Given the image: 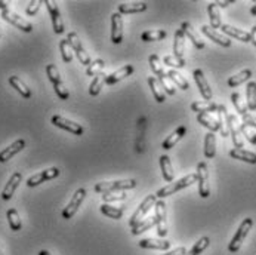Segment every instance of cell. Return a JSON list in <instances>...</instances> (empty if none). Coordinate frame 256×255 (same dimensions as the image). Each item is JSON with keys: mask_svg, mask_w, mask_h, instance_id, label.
<instances>
[{"mask_svg": "<svg viewBox=\"0 0 256 255\" xmlns=\"http://www.w3.org/2000/svg\"><path fill=\"white\" fill-rule=\"evenodd\" d=\"M231 101H232V104H234V107H235V110L238 112L240 116L247 114V110H249L247 109V103L243 101V98H241V95L238 92H232L231 94Z\"/></svg>", "mask_w": 256, "mask_h": 255, "instance_id": "obj_44", "label": "cell"}, {"mask_svg": "<svg viewBox=\"0 0 256 255\" xmlns=\"http://www.w3.org/2000/svg\"><path fill=\"white\" fill-rule=\"evenodd\" d=\"M157 198H155V195H150V196H147L142 202H141V205L138 206V209L133 212V215H132V218L129 220V226L130 227H135L138 223H141L142 220H144V217L151 211V208L155 205V200Z\"/></svg>", "mask_w": 256, "mask_h": 255, "instance_id": "obj_7", "label": "cell"}, {"mask_svg": "<svg viewBox=\"0 0 256 255\" xmlns=\"http://www.w3.org/2000/svg\"><path fill=\"white\" fill-rule=\"evenodd\" d=\"M250 79H252V70H249V68L241 70L240 73H237V74H234L228 79V86L230 88H237V86H240L241 83L249 82Z\"/></svg>", "mask_w": 256, "mask_h": 255, "instance_id": "obj_34", "label": "cell"}, {"mask_svg": "<svg viewBox=\"0 0 256 255\" xmlns=\"http://www.w3.org/2000/svg\"><path fill=\"white\" fill-rule=\"evenodd\" d=\"M184 54H185V34L179 28L175 31L174 37V55L179 59H184Z\"/></svg>", "mask_w": 256, "mask_h": 255, "instance_id": "obj_28", "label": "cell"}, {"mask_svg": "<svg viewBox=\"0 0 256 255\" xmlns=\"http://www.w3.org/2000/svg\"><path fill=\"white\" fill-rule=\"evenodd\" d=\"M43 3H45V2H42V0H33V2H30L28 6H27V15H31V17L36 15Z\"/></svg>", "mask_w": 256, "mask_h": 255, "instance_id": "obj_53", "label": "cell"}, {"mask_svg": "<svg viewBox=\"0 0 256 255\" xmlns=\"http://www.w3.org/2000/svg\"><path fill=\"white\" fill-rule=\"evenodd\" d=\"M166 37H167V33L164 30H147L141 34L142 42H157V40H163Z\"/></svg>", "mask_w": 256, "mask_h": 255, "instance_id": "obj_41", "label": "cell"}, {"mask_svg": "<svg viewBox=\"0 0 256 255\" xmlns=\"http://www.w3.org/2000/svg\"><path fill=\"white\" fill-rule=\"evenodd\" d=\"M26 147V140H17L15 142H12L9 147H6L5 150L0 151V163H5L8 160H11L15 154H18L20 151H23Z\"/></svg>", "mask_w": 256, "mask_h": 255, "instance_id": "obj_18", "label": "cell"}, {"mask_svg": "<svg viewBox=\"0 0 256 255\" xmlns=\"http://www.w3.org/2000/svg\"><path fill=\"white\" fill-rule=\"evenodd\" d=\"M241 119H243V122L241 123H244V125H247L249 128H255L256 129V117L253 116V114H244V116H241Z\"/></svg>", "mask_w": 256, "mask_h": 255, "instance_id": "obj_54", "label": "cell"}, {"mask_svg": "<svg viewBox=\"0 0 256 255\" xmlns=\"http://www.w3.org/2000/svg\"><path fill=\"white\" fill-rule=\"evenodd\" d=\"M105 80H107V76H105L104 73H100L98 76H95V77H94V80H92V82H91V85H89V94H91L92 97L100 95V92H101L102 86L105 85Z\"/></svg>", "mask_w": 256, "mask_h": 255, "instance_id": "obj_37", "label": "cell"}, {"mask_svg": "<svg viewBox=\"0 0 256 255\" xmlns=\"http://www.w3.org/2000/svg\"><path fill=\"white\" fill-rule=\"evenodd\" d=\"M6 218H8V223H9V227L12 231H20L23 228V223H21V218H20V214L17 209H14V208L8 209Z\"/></svg>", "mask_w": 256, "mask_h": 255, "instance_id": "obj_39", "label": "cell"}, {"mask_svg": "<svg viewBox=\"0 0 256 255\" xmlns=\"http://www.w3.org/2000/svg\"><path fill=\"white\" fill-rule=\"evenodd\" d=\"M111 42L114 45H120L123 42V18L119 12L111 15Z\"/></svg>", "mask_w": 256, "mask_h": 255, "instance_id": "obj_15", "label": "cell"}, {"mask_svg": "<svg viewBox=\"0 0 256 255\" xmlns=\"http://www.w3.org/2000/svg\"><path fill=\"white\" fill-rule=\"evenodd\" d=\"M133 65H130V64H128V65H123L122 68H119L117 71H114V73H111V74H108L107 76V80H105V85H108V86H111V85H116V83H119V82H122V80H125L126 77H129L132 73H133Z\"/></svg>", "mask_w": 256, "mask_h": 255, "instance_id": "obj_20", "label": "cell"}, {"mask_svg": "<svg viewBox=\"0 0 256 255\" xmlns=\"http://www.w3.org/2000/svg\"><path fill=\"white\" fill-rule=\"evenodd\" d=\"M197 184L199 193L203 199L210 196V184H209V166L206 162H200L197 165Z\"/></svg>", "mask_w": 256, "mask_h": 255, "instance_id": "obj_6", "label": "cell"}, {"mask_svg": "<svg viewBox=\"0 0 256 255\" xmlns=\"http://www.w3.org/2000/svg\"><path fill=\"white\" fill-rule=\"evenodd\" d=\"M160 169H161V175H163L164 181L174 183L175 171H174V166H172V162H170L169 156H166V154L160 156Z\"/></svg>", "mask_w": 256, "mask_h": 255, "instance_id": "obj_22", "label": "cell"}, {"mask_svg": "<svg viewBox=\"0 0 256 255\" xmlns=\"http://www.w3.org/2000/svg\"><path fill=\"white\" fill-rule=\"evenodd\" d=\"M230 156L232 159H237V160H241V162H246L250 165H256V153H253V151H249L244 148H232L230 151Z\"/></svg>", "mask_w": 256, "mask_h": 255, "instance_id": "obj_29", "label": "cell"}, {"mask_svg": "<svg viewBox=\"0 0 256 255\" xmlns=\"http://www.w3.org/2000/svg\"><path fill=\"white\" fill-rule=\"evenodd\" d=\"M46 74H48L51 83L53 85V89H55V94L58 95V98L59 100H68L70 92L65 86V83L62 82L61 74H59L58 68L55 67V64H48L46 65Z\"/></svg>", "mask_w": 256, "mask_h": 255, "instance_id": "obj_3", "label": "cell"}, {"mask_svg": "<svg viewBox=\"0 0 256 255\" xmlns=\"http://www.w3.org/2000/svg\"><path fill=\"white\" fill-rule=\"evenodd\" d=\"M187 134V128L185 126H178L172 134H170L163 142H161V148L163 150H170L178 141H181L184 138V135Z\"/></svg>", "mask_w": 256, "mask_h": 255, "instance_id": "obj_23", "label": "cell"}, {"mask_svg": "<svg viewBox=\"0 0 256 255\" xmlns=\"http://www.w3.org/2000/svg\"><path fill=\"white\" fill-rule=\"evenodd\" d=\"M148 62H150V67H151L153 73L157 76V79H163V77L167 76V73H164V70H163V65H161V61H160L158 55H155V54L150 55Z\"/></svg>", "mask_w": 256, "mask_h": 255, "instance_id": "obj_40", "label": "cell"}, {"mask_svg": "<svg viewBox=\"0 0 256 255\" xmlns=\"http://www.w3.org/2000/svg\"><path fill=\"white\" fill-rule=\"evenodd\" d=\"M210 245V239L207 237V236H205V237H200L197 242H196V245L185 254V255H200L207 246Z\"/></svg>", "mask_w": 256, "mask_h": 255, "instance_id": "obj_45", "label": "cell"}, {"mask_svg": "<svg viewBox=\"0 0 256 255\" xmlns=\"http://www.w3.org/2000/svg\"><path fill=\"white\" fill-rule=\"evenodd\" d=\"M100 211H101L105 217L113 218V220H120V218L123 217V208H116V206H111V205H108V203H104V205L100 208Z\"/></svg>", "mask_w": 256, "mask_h": 255, "instance_id": "obj_43", "label": "cell"}, {"mask_svg": "<svg viewBox=\"0 0 256 255\" xmlns=\"http://www.w3.org/2000/svg\"><path fill=\"white\" fill-rule=\"evenodd\" d=\"M241 123L238 122L237 116L230 114L228 116V128H230V135L232 138V142L235 145V148H243V137H241V129H240Z\"/></svg>", "mask_w": 256, "mask_h": 255, "instance_id": "obj_16", "label": "cell"}, {"mask_svg": "<svg viewBox=\"0 0 256 255\" xmlns=\"http://www.w3.org/2000/svg\"><path fill=\"white\" fill-rule=\"evenodd\" d=\"M218 125H219V132L225 138L230 135V128H228V112L225 106H218Z\"/></svg>", "mask_w": 256, "mask_h": 255, "instance_id": "obj_31", "label": "cell"}, {"mask_svg": "<svg viewBox=\"0 0 256 255\" xmlns=\"http://www.w3.org/2000/svg\"><path fill=\"white\" fill-rule=\"evenodd\" d=\"M148 5L145 2H129V3H120L119 5V14L129 15V14H139L147 11Z\"/></svg>", "mask_w": 256, "mask_h": 255, "instance_id": "obj_25", "label": "cell"}, {"mask_svg": "<svg viewBox=\"0 0 256 255\" xmlns=\"http://www.w3.org/2000/svg\"><path fill=\"white\" fill-rule=\"evenodd\" d=\"M250 14H252V15H255V17H256V3H255V5H253V6H252V9H250Z\"/></svg>", "mask_w": 256, "mask_h": 255, "instance_id": "obj_59", "label": "cell"}, {"mask_svg": "<svg viewBox=\"0 0 256 255\" xmlns=\"http://www.w3.org/2000/svg\"><path fill=\"white\" fill-rule=\"evenodd\" d=\"M153 226H155V221H154V217L153 218H147V220H142L141 223H138L135 227H132V234L133 236H139L141 233L150 230Z\"/></svg>", "mask_w": 256, "mask_h": 255, "instance_id": "obj_46", "label": "cell"}, {"mask_svg": "<svg viewBox=\"0 0 256 255\" xmlns=\"http://www.w3.org/2000/svg\"><path fill=\"white\" fill-rule=\"evenodd\" d=\"M202 33H203L205 36H207L212 42L218 43V45L222 46V48H230V46H231L230 37H227L225 34L219 33L218 30H213L210 26H203V27H202Z\"/></svg>", "mask_w": 256, "mask_h": 255, "instance_id": "obj_17", "label": "cell"}, {"mask_svg": "<svg viewBox=\"0 0 256 255\" xmlns=\"http://www.w3.org/2000/svg\"><path fill=\"white\" fill-rule=\"evenodd\" d=\"M252 227H253V220H252V218H244V220L241 221L240 227L237 228L234 237L231 239V242H230V245H228V251H230L231 254H235V252L240 251V248H241L244 239L247 237L249 231L252 230Z\"/></svg>", "mask_w": 256, "mask_h": 255, "instance_id": "obj_4", "label": "cell"}, {"mask_svg": "<svg viewBox=\"0 0 256 255\" xmlns=\"http://www.w3.org/2000/svg\"><path fill=\"white\" fill-rule=\"evenodd\" d=\"M59 51H61L64 62H71L73 61V49H71V45L67 39H62L59 42Z\"/></svg>", "mask_w": 256, "mask_h": 255, "instance_id": "obj_47", "label": "cell"}, {"mask_svg": "<svg viewBox=\"0 0 256 255\" xmlns=\"http://www.w3.org/2000/svg\"><path fill=\"white\" fill-rule=\"evenodd\" d=\"M0 14H2V18H3L6 23L15 26V27L20 28L21 31H24V33H31V31H33V24H31L30 21L24 20L23 17H20L18 14L12 12L11 9L0 11Z\"/></svg>", "mask_w": 256, "mask_h": 255, "instance_id": "obj_9", "label": "cell"}, {"mask_svg": "<svg viewBox=\"0 0 256 255\" xmlns=\"http://www.w3.org/2000/svg\"><path fill=\"white\" fill-rule=\"evenodd\" d=\"M154 221L157 234L160 237H164L167 234V226H166V203L160 199L154 205Z\"/></svg>", "mask_w": 256, "mask_h": 255, "instance_id": "obj_8", "label": "cell"}, {"mask_svg": "<svg viewBox=\"0 0 256 255\" xmlns=\"http://www.w3.org/2000/svg\"><path fill=\"white\" fill-rule=\"evenodd\" d=\"M250 40H252V43L256 46V26L252 28V31H250Z\"/></svg>", "mask_w": 256, "mask_h": 255, "instance_id": "obj_57", "label": "cell"}, {"mask_svg": "<svg viewBox=\"0 0 256 255\" xmlns=\"http://www.w3.org/2000/svg\"><path fill=\"white\" fill-rule=\"evenodd\" d=\"M193 76H194V80H196V83H197V88H199V91H200L203 100H205V101H212V97H213L212 88H210V85H209V82H207V79H206L203 70H202V68H196L194 73H193Z\"/></svg>", "mask_w": 256, "mask_h": 255, "instance_id": "obj_12", "label": "cell"}, {"mask_svg": "<svg viewBox=\"0 0 256 255\" xmlns=\"http://www.w3.org/2000/svg\"><path fill=\"white\" fill-rule=\"evenodd\" d=\"M5 9H9V3L3 2V0H0V11H5Z\"/></svg>", "mask_w": 256, "mask_h": 255, "instance_id": "obj_58", "label": "cell"}, {"mask_svg": "<svg viewBox=\"0 0 256 255\" xmlns=\"http://www.w3.org/2000/svg\"><path fill=\"white\" fill-rule=\"evenodd\" d=\"M67 40L70 42L71 49H73V52L76 54V57L78 58V61H80L83 65L89 67V65L92 64L91 57H89V54L86 52V49H84V46L81 45V40L78 39L77 33H76V31H70L68 36H67Z\"/></svg>", "mask_w": 256, "mask_h": 255, "instance_id": "obj_5", "label": "cell"}, {"mask_svg": "<svg viewBox=\"0 0 256 255\" xmlns=\"http://www.w3.org/2000/svg\"><path fill=\"white\" fill-rule=\"evenodd\" d=\"M148 85H150V88H151V92L154 95V100L157 103H164L166 101V92L161 86V83L157 77L154 76H150L148 77Z\"/></svg>", "mask_w": 256, "mask_h": 255, "instance_id": "obj_27", "label": "cell"}, {"mask_svg": "<svg viewBox=\"0 0 256 255\" xmlns=\"http://www.w3.org/2000/svg\"><path fill=\"white\" fill-rule=\"evenodd\" d=\"M139 248L144 249H158V251H167L170 248L169 240H160V239H141Z\"/></svg>", "mask_w": 256, "mask_h": 255, "instance_id": "obj_26", "label": "cell"}, {"mask_svg": "<svg viewBox=\"0 0 256 255\" xmlns=\"http://www.w3.org/2000/svg\"><path fill=\"white\" fill-rule=\"evenodd\" d=\"M104 67H105V61L104 59H101V58H98V59H95V61H92V64L86 68V74L88 76H98L100 73H102V70H104Z\"/></svg>", "mask_w": 256, "mask_h": 255, "instance_id": "obj_48", "label": "cell"}, {"mask_svg": "<svg viewBox=\"0 0 256 255\" xmlns=\"http://www.w3.org/2000/svg\"><path fill=\"white\" fill-rule=\"evenodd\" d=\"M197 120H199V123H202L205 128H207L210 132L219 131L218 119H213L210 114H199V116H197Z\"/></svg>", "mask_w": 256, "mask_h": 255, "instance_id": "obj_42", "label": "cell"}, {"mask_svg": "<svg viewBox=\"0 0 256 255\" xmlns=\"http://www.w3.org/2000/svg\"><path fill=\"white\" fill-rule=\"evenodd\" d=\"M136 187L135 180H116V181H101L95 186L97 193H113V192H126Z\"/></svg>", "mask_w": 256, "mask_h": 255, "instance_id": "obj_2", "label": "cell"}, {"mask_svg": "<svg viewBox=\"0 0 256 255\" xmlns=\"http://www.w3.org/2000/svg\"><path fill=\"white\" fill-rule=\"evenodd\" d=\"M240 129H241V135H244V138H246L250 144H255V145H256V132L252 131V129H250L247 125H244V123H241Z\"/></svg>", "mask_w": 256, "mask_h": 255, "instance_id": "obj_51", "label": "cell"}, {"mask_svg": "<svg viewBox=\"0 0 256 255\" xmlns=\"http://www.w3.org/2000/svg\"><path fill=\"white\" fill-rule=\"evenodd\" d=\"M9 85H11V86H12L23 98H30V97H31L30 88L27 86V85H26L18 76H11V77H9Z\"/></svg>", "mask_w": 256, "mask_h": 255, "instance_id": "obj_32", "label": "cell"}, {"mask_svg": "<svg viewBox=\"0 0 256 255\" xmlns=\"http://www.w3.org/2000/svg\"><path fill=\"white\" fill-rule=\"evenodd\" d=\"M84 198H86V189H78V190L73 195V198H71V200L68 202V205L64 208V211H62V218H64V220L73 218V217L76 215V212L78 211L80 205L83 203Z\"/></svg>", "mask_w": 256, "mask_h": 255, "instance_id": "obj_10", "label": "cell"}, {"mask_svg": "<svg viewBox=\"0 0 256 255\" xmlns=\"http://www.w3.org/2000/svg\"><path fill=\"white\" fill-rule=\"evenodd\" d=\"M215 154H216V137L213 132H209L205 137V156L207 159H213Z\"/></svg>", "mask_w": 256, "mask_h": 255, "instance_id": "obj_36", "label": "cell"}, {"mask_svg": "<svg viewBox=\"0 0 256 255\" xmlns=\"http://www.w3.org/2000/svg\"><path fill=\"white\" fill-rule=\"evenodd\" d=\"M207 14H209V20H210V27L213 30L221 28L222 27V20H221V14H219V8L215 2H210L207 5Z\"/></svg>", "mask_w": 256, "mask_h": 255, "instance_id": "obj_33", "label": "cell"}, {"mask_svg": "<svg viewBox=\"0 0 256 255\" xmlns=\"http://www.w3.org/2000/svg\"><path fill=\"white\" fill-rule=\"evenodd\" d=\"M187 254V249L184 248V246H179V248H177V249H174V251H170V252H167V254H163V255H185Z\"/></svg>", "mask_w": 256, "mask_h": 255, "instance_id": "obj_55", "label": "cell"}, {"mask_svg": "<svg viewBox=\"0 0 256 255\" xmlns=\"http://www.w3.org/2000/svg\"><path fill=\"white\" fill-rule=\"evenodd\" d=\"M218 8H228L231 3H234V0H224V2H215Z\"/></svg>", "mask_w": 256, "mask_h": 255, "instance_id": "obj_56", "label": "cell"}, {"mask_svg": "<svg viewBox=\"0 0 256 255\" xmlns=\"http://www.w3.org/2000/svg\"><path fill=\"white\" fill-rule=\"evenodd\" d=\"M191 110L197 114H209L218 112V104L213 101H196L191 104Z\"/></svg>", "mask_w": 256, "mask_h": 255, "instance_id": "obj_30", "label": "cell"}, {"mask_svg": "<svg viewBox=\"0 0 256 255\" xmlns=\"http://www.w3.org/2000/svg\"><path fill=\"white\" fill-rule=\"evenodd\" d=\"M51 122H52L53 126L61 128V129L73 134V135H83V132H84V129H83V126L80 123H76V122H73L70 119H65L64 116H59V114L52 116Z\"/></svg>", "mask_w": 256, "mask_h": 255, "instance_id": "obj_11", "label": "cell"}, {"mask_svg": "<svg viewBox=\"0 0 256 255\" xmlns=\"http://www.w3.org/2000/svg\"><path fill=\"white\" fill-rule=\"evenodd\" d=\"M163 62L166 65H169V67H172V68H182V67H185V59H179L175 55H166L163 58Z\"/></svg>", "mask_w": 256, "mask_h": 255, "instance_id": "obj_49", "label": "cell"}, {"mask_svg": "<svg viewBox=\"0 0 256 255\" xmlns=\"http://www.w3.org/2000/svg\"><path fill=\"white\" fill-rule=\"evenodd\" d=\"M160 80V83H161V86H163V89H164V92L167 94V95H175V88H174V83L169 80V77L166 76V77H163V79H158Z\"/></svg>", "mask_w": 256, "mask_h": 255, "instance_id": "obj_52", "label": "cell"}, {"mask_svg": "<svg viewBox=\"0 0 256 255\" xmlns=\"http://www.w3.org/2000/svg\"><path fill=\"white\" fill-rule=\"evenodd\" d=\"M21 181H23V174H21V172H14V174L11 175L9 181L6 183L3 192H2V199H3V200H11Z\"/></svg>", "mask_w": 256, "mask_h": 255, "instance_id": "obj_19", "label": "cell"}, {"mask_svg": "<svg viewBox=\"0 0 256 255\" xmlns=\"http://www.w3.org/2000/svg\"><path fill=\"white\" fill-rule=\"evenodd\" d=\"M126 198H128V195H126L125 192H113V193H104V195H102V200H104V203L125 200Z\"/></svg>", "mask_w": 256, "mask_h": 255, "instance_id": "obj_50", "label": "cell"}, {"mask_svg": "<svg viewBox=\"0 0 256 255\" xmlns=\"http://www.w3.org/2000/svg\"><path fill=\"white\" fill-rule=\"evenodd\" d=\"M39 255H51V252H49V251H46V249H42V251L39 252Z\"/></svg>", "mask_w": 256, "mask_h": 255, "instance_id": "obj_60", "label": "cell"}, {"mask_svg": "<svg viewBox=\"0 0 256 255\" xmlns=\"http://www.w3.org/2000/svg\"><path fill=\"white\" fill-rule=\"evenodd\" d=\"M246 100H247V109L255 112L256 110V82H249L247 83Z\"/></svg>", "mask_w": 256, "mask_h": 255, "instance_id": "obj_38", "label": "cell"}, {"mask_svg": "<svg viewBox=\"0 0 256 255\" xmlns=\"http://www.w3.org/2000/svg\"><path fill=\"white\" fill-rule=\"evenodd\" d=\"M197 183V174H188L185 175L184 178L178 180L177 183H169L167 186H164L163 189H160L157 193H155V198L158 199H164L170 195H175L177 192L185 189V187H190L191 184Z\"/></svg>", "mask_w": 256, "mask_h": 255, "instance_id": "obj_1", "label": "cell"}, {"mask_svg": "<svg viewBox=\"0 0 256 255\" xmlns=\"http://www.w3.org/2000/svg\"><path fill=\"white\" fill-rule=\"evenodd\" d=\"M59 174H61V171H59L58 168H49V169H46V171H42V172L30 177L27 180V186L28 187H36V186H39V184H42L45 181H49V180L56 178Z\"/></svg>", "mask_w": 256, "mask_h": 255, "instance_id": "obj_14", "label": "cell"}, {"mask_svg": "<svg viewBox=\"0 0 256 255\" xmlns=\"http://www.w3.org/2000/svg\"><path fill=\"white\" fill-rule=\"evenodd\" d=\"M0 255H2V251H0Z\"/></svg>", "mask_w": 256, "mask_h": 255, "instance_id": "obj_61", "label": "cell"}, {"mask_svg": "<svg viewBox=\"0 0 256 255\" xmlns=\"http://www.w3.org/2000/svg\"><path fill=\"white\" fill-rule=\"evenodd\" d=\"M221 31L222 34H225L227 37H234L240 42H244V43H249L252 42L250 40V33L244 31V30H240V28H235L232 26H228V24H222L221 27Z\"/></svg>", "mask_w": 256, "mask_h": 255, "instance_id": "obj_21", "label": "cell"}, {"mask_svg": "<svg viewBox=\"0 0 256 255\" xmlns=\"http://www.w3.org/2000/svg\"><path fill=\"white\" fill-rule=\"evenodd\" d=\"M48 11H49V15H51V20H52V26H53V31L56 34H62L65 31L64 28V21L61 18V12H59V8L55 2H52V0H46L45 2Z\"/></svg>", "mask_w": 256, "mask_h": 255, "instance_id": "obj_13", "label": "cell"}, {"mask_svg": "<svg viewBox=\"0 0 256 255\" xmlns=\"http://www.w3.org/2000/svg\"><path fill=\"white\" fill-rule=\"evenodd\" d=\"M167 77H169V80L172 82L174 85H177V88H181L182 91H187L190 88L187 79L181 73H178L177 70H169L167 71Z\"/></svg>", "mask_w": 256, "mask_h": 255, "instance_id": "obj_35", "label": "cell"}, {"mask_svg": "<svg viewBox=\"0 0 256 255\" xmlns=\"http://www.w3.org/2000/svg\"><path fill=\"white\" fill-rule=\"evenodd\" d=\"M181 30L184 31V34H185V37H188V40H191V43L197 48V49H205V42L200 39V36L197 34V31L193 28V26L190 24V23H182V26H181Z\"/></svg>", "mask_w": 256, "mask_h": 255, "instance_id": "obj_24", "label": "cell"}]
</instances>
